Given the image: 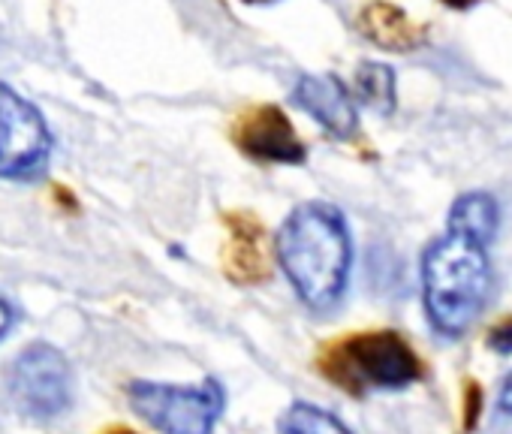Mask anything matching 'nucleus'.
Here are the masks:
<instances>
[{"mask_svg":"<svg viewBox=\"0 0 512 434\" xmlns=\"http://www.w3.org/2000/svg\"><path fill=\"white\" fill-rule=\"evenodd\" d=\"M362 28L377 40V43H383V46H389V49H398V52H404L407 46H416V28H413V22L401 13V10H395V7H386V4H377V7H371L365 16H362Z\"/></svg>","mask_w":512,"mask_h":434,"instance_id":"nucleus-11","label":"nucleus"},{"mask_svg":"<svg viewBox=\"0 0 512 434\" xmlns=\"http://www.w3.org/2000/svg\"><path fill=\"white\" fill-rule=\"evenodd\" d=\"M13 308H10V302L0 296V338H4L7 332H10V326H13Z\"/></svg>","mask_w":512,"mask_h":434,"instance_id":"nucleus-16","label":"nucleus"},{"mask_svg":"<svg viewBox=\"0 0 512 434\" xmlns=\"http://www.w3.org/2000/svg\"><path fill=\"white\" fill-rule=\"evenodd\" d=\"M488 344H491L497 353H509V350H512V323L506 320L500 329H494L491 338H488Z\"/></svg>","mask_w":512,"mask_h":434,"instance_id":"nucleus-14","label":"nucleus"},{"mask_svg":"<svg viewBox=\"0 0 512 434\" xmlns=\"http://www.w3.org/2000/svg\"><path fill=\"white\" fill-rule=\"evenodd\" d=\"M494 287L488 245L446 230L443 239L431 242L422 257V299L431 326L446 335H464L488 305Z\"/></svg>","mask_w":512,"mask_h":434,"instance_id":"nucleus-2","label":"nucleus"},{"mask_svg":"<svg viewBox=\"0 0 512 434\" xmlns=\"http://www.w3.org/2000/svg\"><path fill=\"white\" fill-rule=\"evenodd\" d=\"M103 434H136V431H130V428H112V431H103Z\"/></svg>","mask_w":512,"mask_h":434,"instance_id":"nucleus-19","label":"nucleus"},{"mask_svg":"<svg viewBox=\"0 0 512 434\" xmlns=\"http://www.w3.org/2000/svg\"><path fill=\"white\" fill-rule=\"evenodd\" d=\"M356 91H359V100L380 115L395 109V76L383 64H365L359 70Z\"/></svg>","mask_w":512,"mask_h":434,"instance_id":"nucleus-13","label":"nucleus"},{"mask_svg":"<svg viewBox=\"0 0 512 434\" xmlns=\"http://www.w3.org/2000/svg\"><path fill=\"white\" fill-rule=\"evenodd\" d=\"M278 434H353L335 413L311 401H296L284 410Z\"/></svg>","mask_w":512,"mask_h":434,"instance_id":"nucleus-12","label":"nucleus"},{"mask_svg":"<svg viewBox=\"0 0 512 434\" xmlns=\"http://www.w3.org/2000/svg\"><path fill=\"white\" fill-rule=\"evenodd\" d=\"M296 103L317 118L332 136L347 139L359 127V112L344 88V82L332 73H317V76H302L296 85Z\"/></svg>","mask_w":512,"mask_h":434,"instance_id":"nucleus-7","label":"nucleus"},{"mask_svg":"<svg viewBox=\"0 0 512 434\" xmlns=\"http://www.w3.org/2000/svg\"><path fill=\"white\" fill-rule=\"evenodd\" d=\"M497 224H500V208L497 202L488 196V193H464L455 199L452 211H449V230H458V233H467L485 245H491L494 233H497Z\"/></svg>","mask_w":512,"mask_h":434,"instance_id":"nucleus-10","label":"nucleus"},{"mask_svg":"<svg viewBox=\"0 0 512 434\" xmlns=\"http://www.w3.org/2000/svg\"><path fill=\"white\" fill-rule=\"evenodd\" d=\"M52 154L43 112L10 85H0V178H37Z\"/></svg>","mask_w":512,"mask_h":434,"instance_id":"nucleus-6","label":"nucleus"},{"mask_svg":"<svg viewBox=\"0 0 512 434\" xmlns=\"http://www.w3.org/2000/svg\"><path fill=\"white\" fill-rule=\"evenodd\" d=\"M443 4H449V7H470V4H476V0H443Z\"/></svg>","mask_w":512,"mask_h":434,"instance_id":"nucleus-18","label":"nucleus"},{"mask_svg":"<svg viewBox=\"0 0 512 434\" xmlns=\"http://www.w3.org/2000/svg\"><path fill=\"white\" fill-rule=\"evenodd\" d=\"M479 407H482V392H479V386H476V383H470V389H467V431L476 425Z\"/></svg>","mask_w":512,"mask_h":434,"instance_id":"nucleus-15","label":"nucleus"},{"mask_svg":"<svg viewBox=\"0 0 512 434\" xmlns=\"http://www.w3.org/2000/svg\"><path fill=\"white\" fill-rule=\"evenodd\" d=\"M323 374L353 395L407 389L422 377L413 347L395 332H368L338 341L323 356Z\"/></svg>","mask_w":512,"mask_h":434,"instance_id":"nucleus-3","label":"nucleus"},{"mask_svg":"<svg viewBox=\"0 0 512 434\" xmlns=\"http://www.w3.org/2000/svg\"><path fill=\"white\" fill-rule=\"evenodd\" d=\"M127 401L136 416L160 434H211L223 416L226 392L214 377L193 386L133 380L127 386Z\"/></svg>","mask_w":512,"mask_h":434,"instance_id":"nucleus-4","label":"nucleus"},{"mask_svg":"<svg viewBox=\"0 0 512 434\" xmlns=\"http://www.w3.org/2000/svg\"><path fill=\"white\" fill-rule=\"evenodd\" d=\"M238 145L250 157L269 160V163H302L305 160V148H302L296 130L290 127L284 112H278L275 106L256 109L253 115L241 118Z\"/></svg>","mask_w":512,"mask_h":434,"instance_id":"nucleus-8","label":"nucleus"},{"mask_svg":"<svg viewBox=\"0 0 512 434\" xmlns=\"http://www.w3.org/2000/svg\"><path fill=\"white\" fill-rule=\"evenodd\" d=\"M229 275L235 281L253 284L266 278V248L263 233L250 217H238L232 221V254H229Z\"/></svg>","mask_w":512,"mask_h":434,"instance_id":"nucleus-9","label":"nucleus"},{"mask_svg":"<svg viewBox=\"0 0 512 434\" xmlns=\"http://www.w3.org/2000/svg\"><path fill=\"white\" fill-rule=\"evenodd\" d=\"M278 263L311 311L341 302L353 263V242L344 214L329 202L299 205L278 233Z\"/></svg>","mask_w":512,"mask_h":434,"instance_id":"nucleus-1","label":"nucleus"},{"mask_svg":"<svg viewBox=\"0 0 512 434\" xmlns=\"http://www.w3.org/2000/svg\"><path fill=\"white\" fill-rule=\"evenodd\" d=\"M500 410L512 413V371H509V377L503 380V389H500Z\"/></svg>","mask_w":512,"mask_h":434,"instance_id":"nucleus-17","label":"nucleus"},{"mask_svg":"<svg viewBox=\"0 0 512 434\" xmlns=\"http://www.w3.org/2000/svg\"><path fill=\"white\" fill-rule=\"evenodd\" d=\"M7 389L13 404L34 422H52L73 407L76 377L67 356L37 341L25 347L7 368Z\"/></svg>","mask_w":512,"mask_h":434,"instance_id":"nucleus-5","label":"nucleus"}]
</instances>
